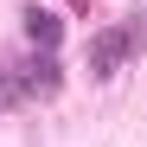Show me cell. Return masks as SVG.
<instances>
[{"mask_svg":"<svg viewBox=\"0 0 147 147\" xmlns=\"http://www.w3.org/2000/svg\"><path fill=\"white\" fill-rule=\"evenodd\" d=\"M26 38H32V51L51 58V51H58V38H64V19H58L51 7H32V13H26Z\"/></svg>","mask_w":147,"mask_h":147,"instance_id":"2","label":"cell"},{"mask_svg":"<svg viewBox=\"0 0 147 147\" xmlns=\"http://www.w3.org/2000/svg\"><path fill=\"white\" fill-rule=\"evenodd\" d=\"M26 90L51 96V90H58V64H51V58H38V64H32V77H26Z\"/></svg>","mask_w":147,"mask_h":147,"instance_id":"3","label":"cell"},{"mask_svg":"<svg viewBox=\"0 0 147 147\" xmlns=\"http://www.w3.org/2000/svg\"><path fill=\"white\" fill-rule=\"evenodd\" d=\"M134 45H141V26H109V32H96V38H90V70H96V77H115V70L128 64Z\"/></svg>","mask_w":147,"mask_h":147,"instance_id":"1","label":"cell"}]
</instances>
